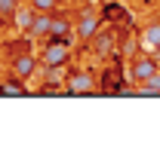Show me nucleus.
Instances as JSON below:
<instances>
[{"instance_id":"13","label":"nucleus","mask_w":160,"mask_h":153,"mask_svg":"<svg viewBox=\"0 0 160 153\" xmlns=\"http://www.w3.org/2000/svg\"><path fill=\"white\" fill-rule=\"evenodd\" d=\"M0 95H25V86H19V83H3L0 86Z\"/></svg>"},{"instance_id":"4","label":"nucleus","mask_w":160,"mask_h":153,"mask_svg":"<svg viewBox=\"0 0 160 153\" xmlns=\"http://www.w3.org/2000/svg\"><path fill=\"white\" fill-rule=\"evenodd\" d=\"M160 71V64H157V58H132V64H129V74H132V80L136 83H145L148 76H154Z\"/></svg>"},{"instance_id":"8","label":"nucleus","mask_w":160,"mask_h":153,"mask_svg":"<svg viewBox=\"0 0 160 153\" xmlns=\"http://www.w3.org/2000/svg\"><path fill=\"white\" fill-rule=\"evenodd\" d=\"M136 95H160V71L154 76H148L145 83L136 86Z\"/></svg>"},{"instance_id":"7","label":"nucleus","mask_w":160,"mask_h":153,"mask_svg":"<svg viewBox=\"0 0 160 153\" xmlns=\"http://www.w3.org/2000/svg\"><path fill=\"white\" fill-rule=\"evenodd\" d=\"M71 34H74V28H71L65 19H56V16H52V31H49V37H52V40H65V43H68Z\"/></svg>"},{"instance_id":"5","label":"nucleus","mask_w":160,"mask_h":153,"mask_svg":"<svg viewBox=\"0 0 160 153\" xmlns=\"http://www.w3.org/2000/svg\"><path fill=\"white\" fill-rule=\"evenodd\" d=\"M37 55H31V52H25V55L12 58V76H19V80H28V76L37 71Z\"/></svg>"},{"instance_id":"2","label":"nucleus","mask_w":160,"mask_h":153,"mask_svg":"<svg viewBox=\"0 0 160 153\" xmlns=\"http://www.w3.org/2000/svg\"><path fill=\"white\" fill-rule=\"evenodd\" d=\"M99 31H102V19L92 12V9H83V16H80L77 28H74V34H77L80 40H92Z\"/></svg>"},{"instance_id":"6","label":"nucleus","mask_w":160,"mask_h":153,"mask_svg":"<svg viewBox=\"0 0 160 153\" xmlns=\"http://www.w3.org/2000/svg\"><path fill=\"white\" fill-rule=\"evenodd\" d=\"M49 31H52V12H37L31 28H28V34L31 37H49Z\"/></svg>"},{"instance_id":"15","label":"nucleus","mask_w":160,"mask_h":153,"mask_svg":"<svg viewBox=\"0 0 160 153\" xmlns=\"http://www.w3.org/2000/svg\"><path fill=\"white\" fill-rule=\"evenodd\" d=\"M83 3H89V6H96V3H99V0H83Z\"/></svg>"},{"instance_id":"9","label":"nucleus","mask_w":160,"mask_h":153,"mask_svg":"<svg viewBox=\"0 0 160 153\" xmlns=\"http://www.w3.org/2000/svg\"><path fill=\"white\" fill-rule=\"evenodd\" d=\"M34 16H37V9H34L31 3H28L25 9H16V25H19V28L25 31V34H28V28H31V21H34Z\"/></svg>"},{"instance_id":"12","label":"nucleus","mask_w":160,"mask_h":153,"mask_svg":"<svg viewBox=\"0 0 160 153\" xmlns=\"http://www.w3.org/2000/svg\"><path fill=\"white\" fill-rule=\"evenodd\" d=\"M37 12H56V6H59V0H28Z\"/></svg>"},{"instance_id":"11","label":"nucleus","mask_w":160,"mask_h":153,"mask_svg":"<svg viewBox=\"0 0 160 153\" xmlns=\"http://www.w3.org/2000/svg\"><path fill=\"white\" fill-rule=\"evenodd\" d=\"M92 40H96V52H99V55H108V52H111V46H114V37H111V31H99Z\"/></svg>"},{"instance_id":"1","label":"nucleus","mask_w":160,"mask_h":153,"mask_svg":"<svg viewBox=\"0 0 160 153\" xmlns=\"http://www.w3.org/2000/svg\"><path fill=\"white\" fill-rule=\"evenodd\" d=\"M68 58H71V46H68L65 40H52V43L43 49L40 64H43V67H62Z\"/></svg>"},{"instance_id":"3","label":"nucleus","mask_w":160,"mask_h":153,"mask_svg":"<svg viewBox=\"0 0 160 153\" xmlns=\"http://www.w3.org/2000/svg\"><path fill=\"white\" fill-rule=\"evenodd\" d=\"M65 83H68L65 89H68L71 95H89V92H96V76H92V74H83V71L71 74Z\"/></svg>"},{"instance_id":"14","label":"nucleus","mask_w":160,"mask_h":153,"mask_svg":"<svg viewBox=\"0 0 160 153\" xmlns=\"http://www.w3.org/2000/svg\"><path fill=\"white\" fill-rule=\"evenodd\" d=\"M19 0H0V16H16Z\"/></svg>"},{"instance_id":"10","label":"nucleus","mask_w":160,"mask_h":153,"mask_svg":"<svg viewBox=\"0 0 160 153\" xmlns=\"http://www.w3.org/2000/svg\"><path fill=\"white\" fill-rule=\"evenodd\" d=\"M142 43L148 49H160V25H148L145 34H142Z\"/></svg>"}]
</instances>
